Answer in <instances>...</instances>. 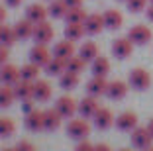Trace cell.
Returning <instances> with one entry per match:
<instances>
[{
	"instance_id": "obj_14",
	"label": "cell",
	"mask_w": 153,
	"mask_h": 151,
	"mask_svg": "<svg viewBox=\"0 0 153 151\" xmlns=\"http://www.w3.org/2000/svg\"><path fill=\"white\" fill-rule=\"evenodd\" d=\"M51 98V85L47 80H33V100L36 102H47Z\"/></svg>"
},
{
	"instance_id": "obj_15",
	"label": "cell",
	"mask_w": 153,
	"mask_h": 151,
	"mask_svg": "<svg viewBox=\"0 0 153 151\" xmlns=\"http://www.w3.org/2000/svg\"><path fill=\"white\" fill-rule=\"evenodd\" d=\"M63 116L57 112V108H49V110H43V129L47 132H55V129L61 126Z\"/></svg>"
},
{
	"instance_id": "obj_20",
	"label": "cell",
	"mask_w": 153,
	"mask_h": 151,
	"mask_svg": "<svg viewBox=\"0 0 153 151\" xmlns=\"http://www.w3.org/2000/svg\"><path fill=\"white\" fill-rule=\"evenodd\" d=\"M14 92L18 100H30L33 98V80H24L20 79L16 85H14Z\"/></svg>"
},
{
	"instance_id": "obj_7",
	"label": "cell",
	"mask_w": 153,
	"mask_h": 151,
	"mask_svg": "<svg viewBox=\"0 0 153 151\" xmlns=\"http://www.w3.org/2000/svg\"><path fill=\"white\" fill-rule=\"evenodd\" d=\"M49 59H51V51L47 49V45H43V43H36L32 49H30V61L36 63V65L45 67L47 63H49Z\"/></svg>"
},
{
	"instance_id": "obj_19",
	"label": "cell",
	"mask_w": 153,
	"mask_h": 151,
	"mask_svg": "<svg viewBox=\"0 0 153 151\" xmlns=\"http://www.w3.org/2000/svg\"><path fill=\"white\" fill-rule=\"evenodd\" d=\"M0 77H2V83H4V85H10V86H14L20 79H22L20 69L16 65H10V63H4V65H2V73H0Z\"/></svg>"
},
{
	"instance_id": "obj_30",
	"label": "cell",
	"mask_w": 153,
	"mask_h": 151,
	"mask_svg": "<svg viewBox=\"0 0 153 151\" xmlns=\"http://www.w3.org/2000/svg\"><path fill=\"white\" fill-rule=\"evenodd\" d=\"M39 71H41V67L30 61L27 65H24L22 69H20V75H22L24 80H37V77H39Z\"/></svg>"
},
{
	"instance_id": "obj_40",
	"label": "cell",
	"mask_w": 153,
	"mask_h": 151,
	"mask_svg": "<svg viewBox=\"0 0 153 151\" xmlns=\"http://www.w3.org/2000/svg\"><path fill=\"white\" fill-rule=\"evenodd\" d=\"M65 4H67V8H79V6H82V0H63Z\"/></svg>"
},
{
	"instance_id": "obj_48",
	"label": "cell",
	"mask_w": 153,
	"mask_h": 151,
	"mask_svg": "<svg viewBox=\"0 0 153 151\" xmlns=\"http://www.w3.org/2000/svg\"><path fill=\"white\" fill-rule=\"evenodd\" d=\"M120 151H131V149H120Z\"/></svg>"
},
{
	"instance_id": "obj_17",
	"label": "cell",
	"mask_w": 153,
	"mask_h": 151,
	"mask_svg": "<svg viewBox=\"0 0 153 151\" xmlns=\"http://www.w3.org/2000/svg\"><path fill=\"white\" fill-rule=\"evenodd\" d=\"M24 126H26L30 132H39V129H43V112L41 110L27 112L26 118H24Z\"/></svg>"
},
{
	"instance_id": "obj_38",
	"label": "cell",
	"mask_w": 153,
	"mask_h": 151,
	"mask_svg": "<svg viewBox=\"0 0 153 151\" xmlns=\"http://www.w3.org/2000/svg\"><path fill=\"white\" fill-rule=\"evenodd\" d=\"M16 151H36V147H33V143L26 141V139H22V141L16 145Z\"/></svg>"
},
{
	"instance_id": "obj_35",
	"label": "cell",
	"mask_w": 153,
	"mask_h": 151,
	"mask_svg": "<svg viewBox=\"0 0 153 151\" xmlns=\"http://www.w3.org/2000/svg\"><path fill=\"white\" fill-rule=\"evenodd\" d=\"M16 132V124H14L12 118H2L0 120V135L2 138H10Z\"/></svg>"
},
{
	"instance_id": "obj_44",
	"label": "cell",
	"mask_w": 153,
	"mask_h": 151,
	"mask_svg": "<svg viewBox=\"0 0 153 151\" xmlns=\"http://www.w3.org/2000/svg\"><path fill=\"white\" fill-rule=\"evenodd\" d=\"M147 20H149V22H153V4L147 6Z\"/></svg>"
},
{
	"instance_id": "obj_2",
	"label": "cell",
	"mask_w": 153,
	"mask_h": 151,
	"mask_svg": "<svg viewBox=\"0 0 153 151\" xmlns=\"http://www.w3.org/2000/svg\"><path fill=\"white\" fill-rule=\"evenodd\" d=\"M128 85L135 90H147L149 85H151V75L141 67H135L128 75Z\"/></svg>"
},
{
	"instance_id": "obj_5",
	"label": "cell",
	"mask_w": 153,
	"mask_h": 151,
	"mask_svg": "<svg viewBox=\"0 0 153 151\" xmlns=\"http://www.w3.org/2000/svg\"><path fill=\"white\" fill-rule=\"evenodd\" d=\"M55 108H57V112L63 116V118H67V120H71L73 116L79 112V104H76V100H75V98H71V96H61V98H57Z\"/></svg>"
},
{
	"instance_id": "obj_29",
	"label": "cell",
	"mask_w": 153,
	"mask_h": 151,
	"mask_svg": "<svg viewBox=\"0 0 153 151\" xmlns=\"http://www.w3.org/2000/svg\"><path fill=\"white\" fill-rule=\"evenodd\" d=\"M76 85H79V75H76V73L65 71L63 75L59 77V86L63 90H73Z\"/></svg>"
},
{
	"instance_id": "obj_32",
	"label": "cell",
	"mask_w": 153,
	"mask_h": 151,
	"mask_svg": "<svg viewBox=\"0 0 153 151\" xmlns=\"http://www.w3.org/2000/svg\"><path fill=\"white\" fill-rule=\"evenodd\" d=\"M16 100V92H14V86L4 85L0 89V106L2 108H8L12 106V102Z\"/></svg>"
},
{
	"instance_id": "obj_11",
	"label": "cell",
	"mask_w": 153,
	"mask_h": 151,
	"mask_svg": "<svg viewBox=\"0 0 153 151\" xmlns=\"http://www.w3.org/2000/svg\"><path fill=\"white\" fill-rule=\"evenodd\" d=\"M106 28V24H104V16L102 14H88L85 20V30L88 36H96V33H100V31Z\"/></svg>"
},
{
	"instance_id": "obj_16",
	"label": "cell",
	"mask_w": 153,
	"mask_h": 151,
	"mask_svg": "<svg viewBox=\"0 0 153 151\" xmlns=\"http://www.w3.org/2000/svg\"><path fill=\"white\" fill-rule=\"evenodd\" d=\"M49 16V10L45 8L43 4H30L26 8V18L32 20L33 24H39V22H45V18Z\"/></svg>"
},
{
	"instance_id": "obj_3",
	"label": "cell",
	"mask_w": 153,
	"mask_h": 151,
	"mask_svg": "<svg viewBox=\"0 0 153 151\" xmlns=\"http://www.w3.org/2000/svg\"><path fill=\"white\" fill-rule=\"evenodd\" d=\"M151 141H153V135L149 133V129L147 128H137L131 132V145L135 147V149H141V151H145V149H149L151 147Z\"/></svg>"
},
{
	"instance_id": "obj_33",
	"label": "cell",
	"mask_w": 153,
	"mask_h": 151,
	"mask_svg": "<svg viewBox=\"0 0 153 151\" xmlns=\"http://www.w3.org/2000/svg\"><path fill=\"white\" fill-rule=\"evenodd\" d=\"M47 10H49L51 18H65V14H67L69 8L63 0H51V4L47 6Z\"/></svg>"
},
{
	"instance_id": "obj_9",
	"label": "cell",
	"mask_w": 153,
	"mask_h": 151,
	"mask_svg": "<svg viewBox=\"0 0 153 151\" xmlns=\"http://www.w3.org/2000/svg\"><path fill=\"white\" fill-rule=\"evenodd\" d=\"M98 102H96V96H85L81 100V102H79V114H81V118H86V120H88V118H94V114L96 112H98Z\"/></svg>"
},
{
	"instance_id": "obj_18",
	"label": "cell",
	"mask_w": 153,
	"mask_h": 151,
	"mask_svg": "<svg viewBox=\"0 0 153 151\" xmlns=\"http://www.w3.org/2000/svg\"><path fill=\"white\" fill-rule=\"evenodd\" d=\"M53 55L59 59H65V61H69V59L75 55V45H73L71 39H63V41H57V43L53 45Z\"/></svg>"
},
{
	"instance_id": "obj_6",
	"label": "cell",
	"mask_w": 153,
	"mask_h": 151,
	"mask_svg": "<svg viewBox=\"0 0 153 151\" xmlns=\"http://www.w3.org/2000/svg\"><path fill=\"white\" fill-rule=\"evenodd\" d=\"M128 37L134 41V45H145V43H149V41H151L153 33H151V30H149L147 26H141V24H137V26L130 28V31H128Z\"/></svg>"
},
{
	"instance_id": "obj_31",
	"label": "cell",
	"mask_w": 153,
	"mask_h": 151,
	"mask_svg": "<svg viewBox=\"0 0 153 151\" xmlns=\"http://www.w3.org/2000/svg\"><path fill=\"white\" fill-rule=\"evenodd\" d=\"M0 41H2V45L10 47L14 41H18L16 30H14V28H10V26H6V24H2V28H0Z\"/></svg>"
},
{
	"instance_id": "obj_28",
	"label": "cell",
	"mask_w": 153,
	"mask_h": 151,
	"mask_svg": "<svg viewBox=\"0 0 153 151\" xmlns=\"http://www.w3.org/2000/svg\"><path fill=\"white\" fill-rule=\"evenodd\" d=\"M86 16H88V14L85 12V8H82V6H79V8H69L63 20L67 24H85Z\"/></svg>"
},
{
	"instance_id": "obj_4",
	"label": "cell",
	"mask_w": 153,
	"mask_h": 151,
	"mask_svg": "<svg viewBox=\"0 0 153 151\" xmlns=\"http://www.w3.org/2000/svg\"><path fill=\"white\" fill-rule=\"evenodd\" d=\"M134 51V41L130 37H118L112 41V55L116 59H128Z\"/></svg>"
},
{
	"instance_id": "obj_47",
	"label": "cell",
	"mask_w": 153,
	"mask_h": 151,
	"mask_svg": "<svg viewBox=\"0 0 153 151\" xmlns=\"http://www.w3.org/2000/svg\"><path fill=\"white\" fill-rule=\"evenodd\" d=\"M145 151H153V147H149V149H145Z\"/></svg>"
},
{
	"instance_id": "obj_12",
	"label": "cell",
	"mask_w": 153,
	"mask_h": 151,
	"mask_svg": "<svg viewBox=\"0 0 153 151\" xmlns=\"http://www.w3.org/2000/svg\"><path fill=\"white\" fill-rule=\"evenodd\" d=\"M106 90H108V80H106V77H92V79L86 83V92L90 94V96H102V94H106Z\"/></svg>"
},
{
	"instance_id": "obj_1",
	"label": "cell",
	"mask_w": 153,
	"mask_h": 151,
	"mask_svg": "<svg viewBox=\"0 0 153 151\" xmlns=\"http://www.w3.org/2000/svg\"><path fill=\"white\" fill-rule=\"evenodd\" d=\"M90 133V124L86 122V118H73L67 124V135L76 141H82V139L88 138Z\"/></svg>"
},
{
	"instance_id": "obj_10",
	"label": "cell",
	"mask_w": 153,
	"mask_h": 151,
	"mask_svg": "<svg viewBox=\"0 0 153 151\" xmlns=\"http://www.w3.org/2000/svg\"><path fill=\"white\" fill-rule=\"evenodd\" d=\"M92 122H94V126L98 129H108L116 124L112 110H108V108H98V112H96L94 118H92Z\"/></svg>"
},
{
	"instance_id": "obj_42",
	"label": "cell",
	"mask_w": 153,
	"mask_h": 151,
	"mask_svg": "<svg viewBox=\"0 0 153 151\" xmlns=\"http://www.w3.org/2000/svg\"><path fill=\"white\" fill-rule=\"evenodd\" d=\"M94 151H112V149H110V145H106V143H98V145H94Z\"/></svg>"
},
{
	"instance_id": "obj_49",
	"label": "cell",
	"mask_w": 153,
	"mask_h": 151,
	"mask_svg": "<svg viewBox=\"0 0 153 151\" xmlns=\"http://www.w3.org/2000/svg\"><path fill=\"white\" fill-rule=\"evenodd\" d=\"M120 2H128V0H120Z\"/></svg>"
},
{
	"instance_id": "obj_34",
	"label": "cell",
	"mask_w": 153,
	"mask_h": 151,
	"mask_svg": "<svg viewBox=\"0 0 153 151\" xmlns=\"http://www.w3.org/2000/svg\"><path fill=\"white\" fill-rule=\"evenodd\" d=\"M85 65H86V61H85L82 57H79V55H73V57L67 61V71L81 75V73L85 71Z\"/></svg>"
},
{
	"instance_id": "obj_8",
	"label": "cell",
	"mask_w": 153,
	"mask_h": 151,
	"mask_svg": "<svg viewBox=\"0 0 153 151\" xmlns=\"http://www.w3.org/2000/svg\"><path fill=\"white\" fill-rule=\"evenodd\" d=\"M33 39H36V43H43V45H47L51 39H53V28H51V24L47 22V20H45V22L36 24Z\"/></svg>"
},
{
	"instance_id": "obj_26",
	"label": "cell",
	"mask_w": 153,
	"mask_h": 151,
	"mask_svg": "<svg viewBox=\"0 0 153 151\" xmlns=\"http://www.w3.org/2000/svg\"><path fill=\"white\" fill-rule=\"evenodd\" d=\"M79 57H82L86 63H92L98 57V47H96L94 41H85V43L79 47Z\"/></svg>"
},
{
	"instance_id": "obj_27",
	"label": "cell",
	"mask_w": 153,
	"mask_h": 151,
	"mask_svg": "<svg viewBox=\"0 0 153 151\" xmlns=\"http://www.w3.org/2000/svg\"><path fill=\"white\" fill-rule=\"evenodd\" d=\"M65 39H71V41H79L82 36L86 33L85 30V24H67L65 26Z\"/></svg>"
},
{
	"instance_id": "obj_50",
	"label": "cell",
	"mask_w": 153,
	"mask_h": 151,
	"mask_svg": "<svg viewBox=\"0 0 153 151\" xmlns=\"http://www.w3.org/2000/svg\"><path fill=\"white\" fill-rule=\"evenodd\" d=\"M149 2H151V4H153V0H149Z\"/></svg>"
},
{
	"instance_id": "obj_41",
	"label": "cell",
	"mask_w": 153,
	"mask_h": 151,
	"mask_svg": "<svg viewBox=\"0 0 153 151\" xmlns=\"http://www.w3.org/2000/svg\"><path fill=\"white\" fill-rule=\"evenodd\" d=\"M8 47H6V45H2V49H0V63H2V65H4L6 63V59H8Z\"/></svg>"
},
{
	"instance_id": "obj_25",
	"label": "cell",
	"mask_w": 153,
	"mask_h": 151,
	"mask_svg": "<svg viewBox=\"0 0 153 151\" xmlns=\"http://www.w3.org/2000/svg\"><path fill=\"white\" fill-rule=\"evenodd\" d=\"M90 71H92L94 77H106L110 73V61L106 57H102V55H98L94 61L90 63Z\"/></svg>"
},
{
	"instance_id": "obj_46",
	"label": "cell",
	"mask_w": 153,
	"mask_h": 151,
	"mask_svg": "<svg viewBox=\"0 0 153 151\" xmlns=\"http://www.w3.org/2000/svg\"><path fill=\"white\" fill-rule=\"evenodd\" d=\"M4 151H16V147H6Z\"/></svg>"
},
{
	"instance_id": "obj_36",
	"label": "cell",
	"mask_w": 153,
	"mask_h": 151,
	"mask_svg": "<svg viewBox=\"0 0 153 151\" xmlns=\"http://www.w3.org/2000/svg\"><path fill=\"white\" fill-rule=\"evenodd\" d=\"M126 6H128V12L140 14V12H143V10H145V6H147V0H128Z\"/></svg>"
},
{
	"instance_id": "obj_21",
	"label": "cell",
	"mask_w": 153,
	"mask_h": 151,
	"mask_svg": "<svg viewBox=\"0 0 153 151\" xmlns=\"http://www.w3.org/2000/svg\"><path fill=\"white\" fill-rule=\"evenodd\" d=\"M43 71L47 73L49 77H61L65 71H67V61L65 59H59V57H51L49 59V63L43 67Z\"/></svg>"
},
{
	"instance_id": "obj_45",
	"label": "cell",
	"mask_w": 153,
	"mask_h": 151,
	"mask_svg": "<svg viewBox=\"0 0 153 151\" xmlns=\"http://www.w3.org/2000/svg\"><path fill=\"white\" fill-rule=\"evenodd\" d=\"M147 129H149V133H151V135H153V118H151V120H149V124H147Z\"/></svg>"
},
{
	"instance_id": "obj_23",
	"label": "cell",
	"mask_w": 153,
	"mask_h": 151,
	"mask_svg": "<svg viewBox=\"0 0 153 151\" xmlns=\"http://www.w3.org/2000/svg\"><path fill=\"white\" fill-rule=\"evenodd\" d=\"M14 30H16V36H18V39H30V37H33V30H36V24L32 22V20H20L16 26H14Z\"/></svg>"
},
{
	"instance_id": "obj_39",
	"label": "cell",
	"mask_w": 153,
	"mask_h": 151,
	"mask_svg": "<svg viewBox=\"0 0 153 151\" xmlns=\"http://www.w3.org/2000/svg\"><path fill=\"white\" fill-rule=\"evenodd\" d=\"M33 98H30V100H22V110H24V114H27V112H32V110H36L33 108Z\"/></svg>"
},
{
	"instance_id": "obj_22",
	"label": "cell",
	"mask_w": 153,
	"mask_h": 151,
	"mask_svg": "<svg viewBox=\"0 0 153 151\" xmlns=\"http://www.w3.org/2000/svg\"><path fill=\"white\" fill-rule=\"evenodd\" d=\"M126 94H128V85L124 80H112V83H108L106 96H108L110 100H122Z\"/></svg>"
},
{
	"instance_id": "obj_43",
	"label": "cell",
	"mask_w": 153,
	"mask_h": 151,
	"mask_svg": "<svg viewBox=\"0 0 153 151\" xmlns=\"http://www.w3.org/2000/svg\"><path fill=\"white\" fill-rule=\"evenodd\" d=\"M4 2H6V6H10V8H16V6L22 4V0H4Z\"/></svg>"
},
{
	"instance_id": "obj_24",
	"label": "cell",
	"mask_w": 153,
	"mask_h": 151,
	"mask_svg": "<svg viewBox=\"0 0 153 151\" xmlns=\"http://www.w3.org/2000/svg\"><path fill=\"white\" fill-rule=\"evenodd\" d=\"M102 16H104V24H106L108 30H120L122 24H124V16L118 10H106Z\"/></svg>"
},
{
	"instance_id": "obj_37",
	"label": "cell",
	"mask_w": 153,
	"mask_h": 151,
	"mask_svg": "<svg viewBox=\"0 0 153 151\" xmlns=\"http://www.w3.org/2000/svg\"><path fill=\"white\" fill-rule=\"evenodd\" d=\"M75 151H94V145H92L90 141H86V139H82V141L76 143Z\"/></svg>"
},
{
	"instance_id": "obj_13",
	"label": "cell",
	"mask_w": 153,
	"mask_h": 151,
	"mask_svg": "<svg viewBox=\"0 0 153 151\" xmlns=\"http://www.w3.org/2000/svg\"><path fill=\"white\" fill-rule=\"evenodd\" d=\"M116 128L120 132H134L137 128V116L134 112H122L116 118Z\"/></svg>"
}]
</instances>
